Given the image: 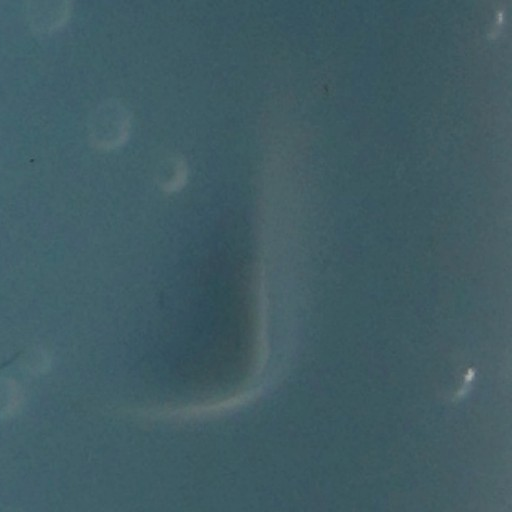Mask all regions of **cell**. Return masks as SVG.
I'll list each match as a JSON object with an SVG mask.
<instances>
[{
  "label": "cell",
  "instance_id": "3",
  "mask_svg": "<svg viewBox=\"0 0 512 512\" xmlns=\"http://www.w3.org/2000/svg\"><path fill=\"white\" fill-rule=\"evenodd\" d=\"M171 172L169 178L162 183L163 189L167 192H174L181 189L187 178L186 165L180 159H177L172 164Z\"/></svg>",
  "mask_w": 512,
  "mask_h": 512
},
{
  "label": "cell",
  "instance_id": "1",
  "mask_svg": "<svg viewBox=\"0 0 512 512\" xmlns=\"http://www.w3.org/2000/svg\"><path fill=\"white\" fill-rule=\"evenodd\" d=\"M92 125L96 146L111 149L126 141L130 128V116L120 103L109 101L96 110Z\"/></svg>",
  "mask_w": 512,
  "mask_h": 512
},
{
  "label": "cell",
  "instance_id": "2",
  "mask_svg": "<svg viewBox=\"0 0 512 512\" xmlns=\"http://www.w3.org/2000/svg\"><path fill=\"white\" fill-rule=\"evenodd\" d=\"M72 12V0H27L25 16L30 30L46 35L62 28Z\"/></svg>",
  "mask_w": 512,
  "mask_h": 512
}]
</instances>
